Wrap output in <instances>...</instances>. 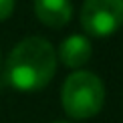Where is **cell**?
<instances>
[{"instance_id": "cell-5", "label": "cell", "mask_w": 123, "mask_h": 123, "mask_svg": "<svg viewBox=\"0 0 123 123\" xmlns=\"http://www.w3.org/2000/svg\"><path fill=\"white\" fill-rule=\"evenodd\" d=\"M34 14L43 24L61 28L73 16V4L71 0H34Z\"/></svg>"}, {"instance_id": "cell-1", "label": "cell", "mask_w": 123, "mask_h": 123, "mask_svg": "<svg viewBox=\"0 0 123 123\" xmlns=\"http://www.w3.org/2000/svg\"><path fill=\"white\" fill-rule=\"evenodd\" d=\"M57 71V50L43 37L20 40L6 59V81L18 91L47 87Z\"/></svg>"}, {"instance_id": "cell-7", "label": "cell", "mask_w": 123, "mask_h": 123, "mask_svg": "<svg viewBox=\"0 0 123 123\" xmlns=\"http://www.w3.org/2000/svg\"><path fill=\"white\" fill-rule=\"evenodd\" d=\"M53 123H69V121H53Z\"/></svg>"}, {"instance_id": "cell-3", "label": "cell", "mask_w": 123, "mask_h": 123, "mask_svg": "<svg viewBox=\"0 0 123 123\" xmlns=\"http://www.w3.org/2000/svg\"><path fill=\"white\" fill-rule=\"evenodd\" d=\"M81 24L91 37H111L123 26V0H85Z\"/></svg>"}, {"instance_id": "cell-2", "label": "cell", "mask_w": 123, "mask_h": 123, "mask_svg": "<svg viewBox=\"0 0 123 123\" xmlns=\"http://www.w3.org/2000/svg\"><path fill=\"white\" fill-rule=\"evenodd\" d=\"M61 101L65 113L73 119L95 117L105 103V85L91 71H75L63 83Z\"/></svg>"}, {"instance_id": "cell-6", "label": "cell", "mask_w": 123, "mask_h": 123, "mask_svg": "<svg viewBox=\"0 0 123 123\" xmlns=\"http://www.w3.org/2000/svg\"><path fill=\"white\" fill-rule=\"evenodd\" d=\"M14 10V0H0V20H6Z\"/></svg>"}, {"instance_id": "cell-4", "label": "cell", "mask_w": 123, "mask_h": 123, "mask_svg": "<svg viewBox=\"0 0 123 123\" xmlns=\"http://www.w3.org/2000/svg\"><path fill=\"white\" fill-rule=\"evenodd\" d=\"M91 55H93V47L89 38L83 34H71L59 44L57 59H61V63L69 69H79L91 59Z\"/></svg>"}]
</instances>
